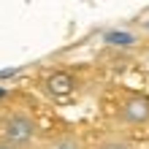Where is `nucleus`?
Returning <instances> with one entry per match:
<instances>
[{"label":"nucleus","instance_id":"obj_3","mask_svg":"<svg viewBox=\"0 0 149 149\" xmlns=\"http://www.w3.org/2000/svg\"><path fill=\"white\" fill-rule=\"evenodd\" d=\"M41 87H43V92H46L52 100L63 103V100H71L79 92V79H76V73L65 71V68H54V71L43 73Z\"/></svg>","mask_w":149,"mask_h":149},{"label":"nucleus","instance_id":"obj_5","mask_svg":"<svg viewBox=\"0 0 149 149\" xmlns=\"http://www.w3.org/2000/svg\"><path fill=\"white\" fill-rule=\"evenodd\" d=\"M92 149H138V146L133 141H127V138H122V136H109L103 141H98Z\"/></svg>","mask_w":149,"mask_h":149},{"label":"nucleus","instance_id":"obj_1","mask_svg":"<svg viewBox=\"0 0 149 149\" xmlns=\"http://www.w3.org/2000/svg\"><path fill=\"white\" fill-rule=\"evenodd\" d=\"M38 119L22 106H8L0 111V138L16 149H30L38 141Z\"/></svg>","mask_w":149,"mask_h":149},{"label":"nucleus","instance_id":"obj_2","mask_svg":"<svg viewBox=\"0 0 149 149\" xmlns=\"http://www.w3.org/2000/svg\"><path fill=\"white\" fill-rule=\"evenodd\" d=\"M117 119L130 127H146L149 125V98L141 92H125L117 100Z\"/></svg>","mask_w":149,"mask_h":149},{"label":"nucleus","instance_id":"obj_6","mask_svg":"<svg viewBox=\"0 0 149 149\" xmlns=\"http://www.w3.org/2000/svg\"><path fill=\"white\" fill-rule=\"evenodd\" d=\"M0 149H16V146H11L8 141H3V138H0Z\"/></svg>","mask_w":149,"mask_h":149},{"label":"nucleus","instance_id":"obj_4","mask_svg":"<svg viewBox=\"0 0 149 149\" xmlns=\"http://www.w3.org/2000/svg\"><path fill=\"white\" fill-rule=\"evenodd\" d=\"M41 149H87V144L76 130H57V133L46 136Z\"/></svg>","mask_w":149,"mask_h":149}]
</instances>
